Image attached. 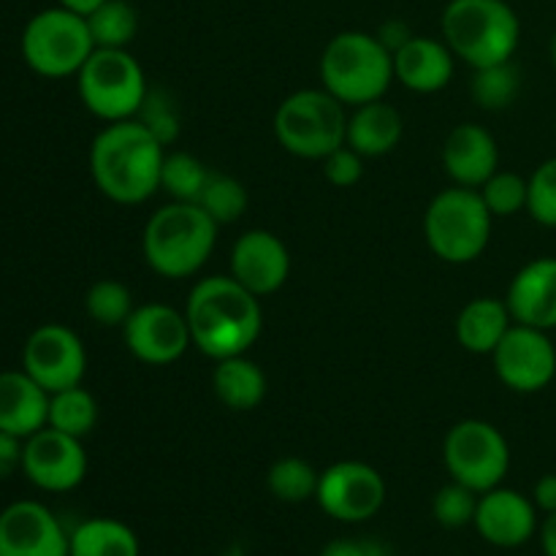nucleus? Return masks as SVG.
Segmentation results:
<instances>
[{"label":"nucleus","instance_id":"nucleus-1","mask_svg":"<svg viewBox=\"0 0 556 556\" xmlns=\"http://www.w3.org/2000/svg\"><path fill=\"white\" fill-rule=\"evenodd\" d=\"M166 144L139 117L106 123L92 139L90 174L96 188L114 204L136 206L161 190Z\"/></svg>","mask_w":556,"mask_h":556},{"label":"nucleus","instance_id":"nucleus-2","mask_svg":"<svg viewBox=\"0 0 556 556\" xmlns=\"http://www.w3.org/2000/svg\"><path fill=\"white\" fill-rule=\"evenodd\" d=\"M185 318L193 345L212 362L248 353L264 329L258 296L239 286L231 275L204 277L195 282L188 293Z\"/></svg>","mask_w":556,"mask_h":556},{"label":"nucleus","instance_id":"nucleus-3","mask_svg":"<svg viewBox=\"0 0 556 556\" xmlns=\"http://www.w3.org/2000/svg\"><path fill=\"white\" fill-rule=\"evenodd\" d=\"M217 228L220 226L193 201H168L147 220L141 255L155 275L185 280L215 253Z\"/></svg>","mask_w":556,"mask_h":556},{"label":"nucleus","instance_id":"nucleus-4","mask_svg":"<svg viewBox=\"0 0 556 556\" xmlns=\"http://www.w3.org/2000/svg\"><path fill=\"white\" fill-rule=\"evenodd\" d=\"M320 81L345 106L380 101L394 81V54L372 33H337L320 54Z\"/></svg>","mask_w":556,"mask_h":556},{"label":"nucleus","instance_id":"nucleus-5","mask_svg":"<svg viewBox=\"0 0 556 556\" xmlns=\"http://www.w3.org/2000/svg\"><path fill=\"white\" fill-rule=\"evenodd\" d=\"M443 41L470 68L514 60L521 22L505 0H451L443 11Z\"/></svg>","mask_w":556,"mask_h":556},{"label":"nucleus","instance_id":"nucleus-6","mask_svg":"<svg viewBox=\"0 0 556 556\" xmlns=\"http://www.w3.org/2000/svg\"><path fill=\"white\" fill-rule=\"evenodd\" d=\"M494 215L472 188L440 190L424 212V239L434 258L445 264H472L483 255L492 239Z\"/></svg>","mask_w":556,"mask_h":556},{"label":"nucleus","instance_id":"nucleus-7","mask_svg":"<svg viewBox=\"0 0 556 556\" xmlns=\"http://www.w3.org/2000/svg\"><path fill=\"white\" fill-rule=\"evenodd\" d=\"M275 136L291 155L324 161L348 139L345 103L324 87L291 92L275 112Z\"/></svg>","mask_w":556,"mask_h":556},{"label":"nucleus","instance_id":"nucleus-8","mask_svg":"<svg viewBox=\"0 0 556 556\" xmlns=\"http://www.w3.org/2000/svg\"><path fill=\"white\" fill-rule=\"evenodd\" d=\"M76 90L87 112L98 119L123 123L139 117L150 85L128 49H96L76 74Z\"/></svg>","mask_w":556,"mask_h":556},{"label":"nucleus","instance_id":"nucleus-9","mask_svg":"<svg viewBox=\"0 0 556 556\" xmlns=\"http://www.w3.org/2000/svg\"><path fill=\"white\" fill-rule=\"evenodd\" d=\"M22 58L38 76L63 79L76 76L81 65L96 52L90 25L85 16L54 5V9L38 11L22 30Z\"/></svg>","mask_w":556,"mask_h":556},{"label":"nucleus","instance_id":"nucleus-10","mask_svg":"<svg viewBox=\"0 0 556 556\" xmlns=\"http://www.w3.org/2000/svg\"><path fill=\"white\" fill-rule=\"evenodd\" d=\"M443 465L451 481L483 494L503 486L510 470V445L494 424L465 418L443 440Z\"/></svg>","mask_w":556,"mask_h":556},{"label":"nucleus","instance_id":"nucleus-11","mask_svg":"<svg viewBox=\"0 0 556 556\" xmlns=\"http://www.w3.org/2000/svg\"><path fill=\"white\" fill-rule=\"evenodd\" d=\"M383 476L367 462H337L320 472L315 503L326 516L342 525H362L380 514L386 505Z\"/></svg>","mask_w":556,"mask_h":556},{"label":"nucleus","instance_id":"nucleus-12","mask_svg":"<svg viewBox=\"0 0 556 556\" xmlns=\"http://www.w3.org/2000/svg\"><path fill=\"white\" fill-rule=\"evenodd\" d=\"M494 372L516 394H538L556 378V348L548 331L514 324L492 353Z\"/></svg>","mask_w":556,"mask_h":556},{"label":"nucleus","instance_id":"nucleus-13","mask_svg":"<svg viewBox=\"0 0 556 556\" xmlns=\"http://www.w3.org/2000/svg\"><path fill=\"white\" fill-rule=\"evenodd\" d=\"M22 369L49 394L81 386L87 372V351L79 334L68 326L43 324L27 337Z\"/></svg>","mask_w":556,"mask_h":556},{"label":"nucleus","instance_id":"nucleus-14","mask_svg":"<svg viewBox=\"0 0 556 556\" xmlns=\"http://www.w3.org/2000/svg\"><path fill=\"white\" fill-rule=\"evenodd\" d=\"M123 340L130 356L139 358L150 367H168L179 362L193 345L185 309L168 307V304H141L130 313L123 326Z\"/></svg>","mask_w":556,"mask_h":556},{"label":"nucleus","instance_id":"nucleus-15","mask_svg":"<svg viewBox=\"0 0 556 556\" xmlns=\"http://www.w3.org/2000/svg\"><path fill=\"white\" fill-rule=\"evenodd\" d=\"M22 472L33 486L63 494L79 486L87 476V454L79 438L58 432L52 427L38 429L25 440Z\"/></svg>","mask_w":556,"mask_h":556},{"label":"nucleus","instance_id":"nucleus-16","mask_svg":"<svg viewBox=\"0 0 556 556\" xmlns=\"http://www.w3.org/2000/svg\"><path fill=\"white\" fill-rule=\"evenodd\" d=\"M228 275L255 296L280 291L291 275V253L277 233L266 228H250L233 242L228 258Z\"/></svg>","mask_w":556,"mask_h":556},{"label":"nucleus","instance_id":"nucleus-17","mask_svg":"<svg viewBox=\"0 0 556 556\" xmlns=\"http://www.w3.org/2000/svg\"><path fill=\"white\" fill-rule=\"evenodd\" d=\"M0 556H68V532L47 505L20 500L0 514Z\"/></svg>","mask_w":556,"mask_h":556},{"label":"nucleus","instance_id":"nucleus-18","mask_svg":"<svg viewBox=\"0 0 556 556\" xmlns=\"http://www.w3.org/2000/svg\"><path fill=\"white\" fill-rule=\"evenodd\" d=\"M538 514L532 497L516 489H489L478 497L476 530L486 543L497 548H519L538 535Z\"/></svg>","mask_w":556,"mask_h":556},{"label":"nucleus","instance_id":"nucleus-19","mask_svg":"<svg viewBox=\"0 0 556 556\" xmlns=\"http://www.w3.org/2000/svg\"><path fill=\"white\" fill-rule=\"evenodd\" d=\"M443 168L459 188L478 190L494 172H500V147L492 130L476 123H462L445 136Z\"/></svg>","mask_w":556,"mask_h":556},{"label":"nucleus","instance_id":"nucleus-20","mask_svg":"<svg viewBox=\"0 0 556 556\" xmlns=\"http://www.w3.org/2000/svg\"><path fill=\"white\" fill-rule=\"evenodd\" d=\"M514 324L535 326V329L554 331L556 329V258L543 255V258L530 261L521 266L510 280L508 293H505Z\"/></svg>","mask_w":556,"mask_h":556},{"label":"nucleus","instance_id":"nucleus-21","mask_svg":"<svg viewBox=\"0 0 556 556\" xmlns=\"http://www.w3.org/2000/svg\"><path fill=\"white\" fill-rule=\"evenodd\" d=\"M454 58L445 41L429 36H413L394 52V79L421 96H432L454 79Z\"/></svg>","mask_w":556,"mask_h":556},{"label":"nucleus","instance_id":"nucleus-22","mask_svg":"<svg viewBox=\"0 0 556 556\" xmlns=\"http://www.w3.org/2000/svg\"><path fill=\"white\" fill-rule=\"evenodd\" d=\"M49 421V391L25 369L0 372V432L27 440Z\"/></svg>","mask_w":556,"mask_h":556},{"label":"nucleus","instance_id":"nucleus-23","mask_svg":"<svg viewBox=\"0 0 556 556\" xmlns=\"http://www.w3.org/2000/svg\"><path fill=\"white\" fill-rule=\"evenodd\" d=\"M402 130H405L402 114L380 98V101L353 109V114L348 117L345 144L364 157H383L396 150V144L402 141Z\"/></svg>","mask_w":556,"mask_h":556},{"label":"nucleus","instance_id":"nucleus-24","mask_svg":"<svg viewBox=\"0 0 556 556\" xmlns=\"http://www.w3.org/2000/svg\"><path fill=\"white\" fill-rule=\"evenodd\" d=\"M510 326H514V315H510L505 299L478 296L462 307L459 318H456V340L467 353L492 356Z\"/></svg>","mask_w":556,"mask_h":556},{"label":"nucleus","instance_id":"nucleus-25","mask_svg":"<svg viewBox=\"0 0 556 556\" xmlns=\"http://www.w3.org/2000/svg\"><path fill=\"white\" fill-rule=\"evenodd\" d=\"M212 391L228 410H255L266 396V375L244 353L220 358V362H215V372H212Z\"/></svg>","mask_w":556,"mask_h":556},{"label":"nucleus","instance_id":"nucleus-26","mask_svg":"<svg viewBox=\"0 0 556 556\" xmlns=\"http://www.w3.org/2000/svg\"><path fill=\"white\" fill-rule=\"evenodd\" d=\"M136 532L125 521L98 516L87 519L68 535V556H139Z\"/></svg>","mask_w":556,"mask_h":556},{"label":"nucleus","instance_id":"nucleus-27","mask_svg":"<svg viewBox=\"0 0 556 556\" xmlns=\"http://www.w3.org/2000/svg\"><path fill=\"white\" fill-rule=\"evenodd\" d=\"M98 424V402L85 386H71V389L49 394V421L47 427L71 438L85 440Z\"/></svg>","mask_w":556,"mask_h":556},{"label":"nucleus","instance_id":"nucleus-28","mask_svg":"<svg viewBox=\"0 0 556 556\" xmlns=\"http://www.w3.org/2000/svg\"><path fill=\"white\" fill-rule=\"evenodd\" d=\"M320 472L302 456H282L266 472V489L280 503H307L318 494Z\"/></svg>","mask_w":556,"mask_h":556},{"label":"nucleus","instance_id":"nucleus-29","mask_svg":"<svg viewBox=\"0 0 556 556\" xmlns=\"http://www.w3.org/2000/svg\"><path fill=\"white\" fill-rule=\"evenodd\" d=\"M96 49H128L139 33V14L128 0H106L87 16Z\"/></svg>","mask_w":556,"mask_h":556},{"label":"nucleus","instance_id":"nucleus-30","mask_svg":"<svg viewBox=\"0 0 556 556\" xmlns=\"http://www.w3.org/2000/svg\"><path fill=\"white\" fill-rule=\"evenodd\" d=\"M470 96L486 112H503L510 103L519 98L521 92V74L514 63H497L483 65V68H472Z\"/></svg>","mask_w":556,"mask_h":556},{"label":"nucleus","instance_id":"nucleus-31","mask_svg":"<svg viewBox=\"0 0 556 556\" xmlns=\"http://www.w3.org/2000/svg\"><path fill=\"white\" fill-rule=\"evenodd\" d=\"M195 204H199L217 226H228V223H237L239 217L248 212L250 195L248 188H244L237 177H231V174L210 172L204 190H201Z\"/></svg>","mask_w":556,"mask_h":556},{"label":"nucleus","instance_id":"nucleus-32","mask_svg":"<svg viewBox=\"0 0 556 556\" xmlns=\"http://www.w3.org/2000/svg\"><path fill=\"white\" fill-rule=\"evenodd\" d=\"M212 168H206L190 152H166L161 172V188L172 195V201H199L201 190H204L206 177Z\"/></svg>","mask_w":556,"mask_h":556},{"label":"nucleus","instance_id":"nucleus-33","mask_svg":"<svg viewBox=\"0 0 556 556\" xmlns=\"http://www.w3.org/2000/svg\"><path fill=\"white\" fill-rule=\"evenodd\" d=\"M85 309L98 326H119L123 329L125 320L134 313V293L125 282L119 280H98L92 282L90 291L85 296Z\"/></svg>","mask_w":556,"mask_h":556},{"label":"nucleus","instance_id":"nucleus-34","mask_svg":"<svg viewBox=\"0 0 556 556\" xmlns=\"http://www.w3.org/2000/svg\"><path fill=\"white\" fill-rule=\"evenodd\" d=\"M483 204L497 217H514L527 212V195H530V182L516 172H494L486 182L478 188Z\"/></svg>","mask_w":556,"mask_h":556},{"label":"nucleus","instance_id":"nucleus-35","mask_svg":"<svg viewBox=\"0 0 556 556\" xmlns=\"http://www.w3.org/2000/svg\"><path fill=\"white\" fill-rule=\"evenodd\" d=\"M478 497L481 494L467 489L465 483H445L432 500V514L434 521L445 530H465L476 521V510H478Z\"/></svg>","mask_w":556,"mask_h":556},{"label":"nucleus","instance_id":"nucleus-36","mask_svg":"<svg viewBox=\"0 0 556 556\" xmlns=\"http://www.w3.org/2000/svg\"><path fill=\"white\" fill-rule=\"evenodd\" d=\"M527 182H530V195H527L530 217L541 226L556 228V157L543 161L527 177Z\"/></svg>","mask_w":556,"mask_h":556},{"label":"nucleus","instance_id":"nucleus-37","mask_svg":"<svg viewBox=\"0 0 556 556\" xmlns=\"http://www.w3.org/2000/svg\"><path fill=\"white\" fill-rule=\"evenodd\" d=\"M139 119L163 141V144H172L179 136V114L177 106L172 103V98L161 90L147 92V101L141 106Z\"/></svg>","mask_w":556,"mask_h":556},{"label":"nucleus","instance_id":"nucleus-38","mask_svg":"<svg viewBox=\"0 0 556 556\" xmlns=\"http://www.w3.org/2000/svg\"><path fill=\"white\" fill-rule=\"evenodd\" d=\"M364 161H367V157L358 155L353 147L342 144L340 150L326 155L320 163H324V177L329 179L334 188H353V185L362 182Z\"/></svg>","mask_w":556,"mask_h":556},{"label":"nucleus","instance_id":"nucleus-39","mask_svg":"<svg viewBox=\"0 0 556 556\" xmlns=\"http://www.w3.org/2000/svg\"><path fill=\"white\" fill-rule=\"evenodd\" d=\"M320 556H391V552L375 538H337L326 543Z\"/></svg>","mask_w":556,"mask_h":556},{"label":"nucleus","instance_id":"nucleus-40","mask_svg":"<svg viewBox=\"0 0 556 556\" xmlns=\"http://www.w3.org/2000/svg\"><path fill=\"white\" fill-rule=\"evenodd\" d=\"M22 456H25V440L16 434L0 432V481L22 470Z\"/></svg>","mask_w":556,"mask_h":556},{"label":"nucleus","instance_id":"nucleus-41","mask_svg":"<svg viewBox=\"0 0 556 556\" xmlns=\"http://www.w3.org/2000/svg\"><path fill=\"white\" fill-rule=\"evenodd\" d=\"M532 503L543 516L556 514V472L538 478L535 489H532Z\"/></svg>","mask_w":556,"mask_h":556},{"label":"nucleus","instance_id":"nucleus-42","mask_svg":"<svg viewBox=\"0 0 556 556\" xmlns=\"http://www.w3.org/2000/svg\"><path fill=\"white\" fill-rule=\"evenodd\" d=\"M378 38H380V41H383V47L389 49L391 54H394L396 49H400V47H405V43L410 41V38H413V33H410V27L405 25V22H400V20H391V22H386L383 27H380Z\"/></svg>","mask_w":556,"mask_h":556},{"label":"nucleus","instance_id":"nucleus-43","mask_svg":"<svg viewBox=\"0 0 556 556\" xmlns=\"http://www.w3.org/2000/svg\"><path fill=\"white\" fill-rule=\"evenodd\" d=\"M538 535H541L543 554L556 556V514L543 516L541 527H538Z\"/></svg>","mask_w":556,"mask_h":556},{"label":"nucleus","instance_id":"nucleus-44","mask_svg":"<svg viewBox=\"0 0 556 556\" xmlns=\"http://www.w3.org/2000/svg\"><path fill=\"white\" fill-rule=\"evenodd\" d=\"M103 3H106V0H58V5H63V9H68V11H74V14L85 16V20L92 14V11L101 9Z\"/></svg>","mask_w":556,"mask_h":556},{"label":"nucleus","instance_id":"nucleus-45","mask_svg":"<svg viewBox=\"0 0 556 556\" xmlns=\"http://www.w3.org/2000/svg\"><path fill=\"white\" fill-rule=\"evenodd\" d=\"M548 60H552V65L556 68V33L552 36V43H548Z\"/></svg>","mask_w":556,"mask_h":556}]
</instances>
